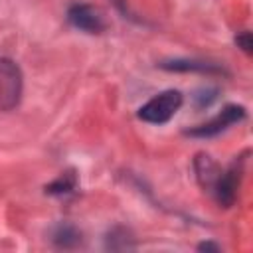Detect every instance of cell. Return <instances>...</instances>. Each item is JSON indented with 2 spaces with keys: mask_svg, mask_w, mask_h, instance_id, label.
<instances>
[{
  "mask_svg": "<svg viewBox=\"0 0 253 253\" xmlns=\"http://www.w3.org/2000/svg\"><path fill=\"white\" fill-rule=\"evenodd\" d=\"M245 117H247L245 107H241V105H225L215 117H211L210 121H206L202 125L186 128L184 134L192 136V138H211V136H217L223 130H227L231 125L241 123Z\"/></svg>",
  "mask_w": 253,
  "mask_h": 253,
  "instance_id": "obj_3",
  "label": "cell"
},
{
  "mask_svg": "<svg viewBox=\"0 0 253 253\" xmlns=\"http://www.w3.org/2000/svg\"><path fill=\"white\" fill-rule=\"evenodd\" d=\"M182 103H184V97L180 91L166 89V91L154 95L150 101H146L138 109V119L148 125H164L178 113Z\"/></svg>",
  "mask_w": 253,
  "mask_h": 253,
  "instance_id": "obj_1",
  "label": "cell"
},
{
  "mask_svg": "<svg viewBox=\"0 0 253 253\" xmlns=\"http://www.w3.org/2000/svg\"><path fill=\"white\" fill-rule=\"evenodd\" d=\"M194 172H196L198 184H200L204 190L210 192L211 186L215 184V180H217L221 168H219V164H217L210 154L200 152V154H196V158H194Z\"/></svg>",
  "mask_w": 253,
  "mask_h": 253,
  "instance_id": "obj_8",
  "label": "cell"
},
{
  "mask_svg": "<svg viewBox=\"0 0 253 253\" xmlns=\"http://www.w3.org/2000/svg\"><path fill=\"white\" fill-rule=\"evenodd\" d=\"M217 99H219V89H217V87H211V85L198 87V89L192 93V105H194L198 111L210 109Z\"/></svg>",
  "mask_w": 253,
  "mask_h": 253,
  "instance_id": "obj_11",
  "label": "cell"
},
{
  "mask_svg": "<svg viewBox=\"0 0 253 253\" xmlns=\"http://www.w3.org/2000/svg\"><path fill=\"white\" fill-rule=\"evenodd\" d=\"M158 67L166 71H178V73L194 71V73H206V75H227L223 65L213 63V61H204V59H184V57L164 59L158 63Z\"/></svg>",
  "mask_w": 253,
  "mask_h": 253,
  "instance_id": "obj_6",
  "label": "cell"
},
{
  "mask_svg": "<svg viewBox=\"0 0 253 253\" xmlns=\"http://www.w3.org/2000/svg\"><path fill=\"white\" fill-rule=\"evenodd\" d=\"M105 247L111 251H130L136 247V241L125 225H115L105 237Z\"/></svg>",
  "mask_w": 253,
  "mask_h": 253,
  "instance_id": "obj_10",
  "label": "cell"
},
{
  "mask_svg": "<svg viewBox=\"0 0 253 253\" xmlns=\"http://www.w3.org/2000/svg\"><path fill=\"white\" fill-rule=\"evenodd\" d=\"M49 241L57 249H77L83 243V233L69 221H59L49 229Z\"/></svg>",
  "mask_w": 253,
  "mask_h": 253,
  "instance_id": "obj_7",
  "label": "cell"
},
{
  "mask_svg": "<svg viewBox=\"0 0 253 253\" xmlns=\"http://www.w3.org/2000/svg\"><path fill=\"white\" fill-rule=\"evenodd\" d=\"M67 22L79 32L85 34H103L107 30L105 12L93 4L75 2L67 8Z\"/></svg>",
  "mask_w": 253,
  "mask_h": 253,
  "instance_id": "obj_5",
  "label": "cell"
},
{
  "mask_svg": "<svg viewBox=\"0 0 253 253\" xmlns=\"http://www.w3.org/2000/svg\"><path fill=\"white\" fill-rule=\"evenodd\" d=\"M24 77L20 65L10 57H0V111H12L20 105Z\"/></svg>",
  "mask_w": 253,
  "mask_h": 253,
  "instance_id": "obj_2",
  "label": "cell"
},
{
  "mask_svg": "<svg viewBox=\"0 0 253 253\" xmlns=\"http://www.w3.org/2000/svg\"><path fill=\"white\" fill-rule=\"evenodd\" d=\"M198 251H211V253H217V251H221V245L219 243H213V241H202V243H198Z\"/></svg>",
  "mask_w": 253,
  "mask_h": 253,
  "instance_id": "obj_13",
  "label": "cell"
},
{
  "mask_svg": "<svg viewBox=\"0 0 253 253\" xmlns=\"http://www.w3.org/2000/svg\"><path fill=\"white\" fill-rule=\"evenodd\" d=\"M243 164H245L243 156L233 160L225 170L219 172L215 184L211 186L210 194L213 196V200L217 202L219 208H231L235 204L239 184H241V178H243Z\"/></svg>",
  "mask_w": 253,
  "mask_h": 253,
  "instance_id": "obj_4",
  "label": "cell"
},
{
  "mask_svg": "<svg viewBox=\"0 0 253 253\" xmlns=\"http://www.w3.org/2000/svg\"><path fill=\"white\" fill-rule=\"evenodd\" d=\"M235 45H237L241 51H245L247 55H251V51H253V40H251V32H247V30L239 32V34L235 36Z\"/></svg>",
  "mask_w": 253,
  "mask_h": 253,
  "instance_id": "obj_12",
  "label": "cell"
},
{
  "mask_svg": "<svg viewBox=\"0 0 253 253\" xmlns=\"http://www.w3.org/2000/svg\"><path fill=\"white\" fill-rule=\"evenodd\" d=\"M77 184H79V178H77V172L73 168L61 172L55 180H51L49 184H45L43 192L47 196H57V198H63V196H69L77 190Z\"/></svg>",
  "mask_w": 253,
  "mask_h": 253,
  "instance_id": "obj_9",
  "label": "cell"
}]
</instances>
